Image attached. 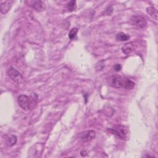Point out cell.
Segmentation results:
<instances>
[{"label":"cell","instance_id":"1","mask_svg":"<svg viewBox=\"0 0 158 158\" xmlns=\"http://www.w3.org/2000/svg\"><path fill=\"white\" fill-rule=\"evenodd\" d=\"M112 134L116 135L119 138L123 140H127L129 138V130L128 128L125 125H117L112 128L108 129Z\"/></svg>","mask_w":158,"mask_h":158},{"label":"cell","instance_id":"2","mask_svg":"<svg viewBox=\"0 0 158 158\" xmlns=\"http://www.w3.org/2000/svg\"><path fill=\"white\" fill-rule=\"evenodd\" d=\"M124 79L125 78L120 75H114L108 78V83L110 86L115 88H122L123 86Z\"/></svg>","mask_w":158,"mask_h":158},{"label":"cell","instance_id":"3","mask_svg":"<svg viewBox=\"0 0 158 158\" xmlns=\"http://www.w3.org/2000/svg\"><path fill=\"white\" fill-rule=\"evenodd\" d=\"M130 23L138 28H143L147 25V22L144 17L141 15H133L130 19Z\"/></svg>","mask_w":158,"mask_h":158},{"label":"cell","instance_id":"4","mask_svg":"<svg viewBox=\"0 0 158 158\" xmlns=\"http://www.w3.org/2000/svg\"><path fill=\"white\" fill-rule=\"evenodd\" d=\"M7 74L14 81L17 83H20L23 81V77L22 74L12 67H10L8 69L7 71Z\"/></svg>","mask_w":158,"mask_h":158},{"label":"cell","instance_id":"5","mask_svg":"<svg viewBox=\"0 0 158 158\" xmlns=\"http://www.w3.org/2000/svg\"><path fill=\"white\" fill-rule=\"evenodd\" d=\"M96 137V132L94 130H86L78 134L79 139L83 142H88Z\"/></svg>","mask_w":158,"mask_h":158},{"label":"cell","instance_id":"6","mask_svg":"<svg viewBox=\"0 0 158 158\" xmlns=\"http://www.w3.org/2000/svg\"><path fill=\"white\" fill-rule=\"evenodd\" d=\"M18 103L20 107L24 110H27L31 105V99L27 95H20L17 98Z\"/></svg>","mask_w":158,"mask_h":158},{"label":"cell","instance_id":"7","mask_svg":"<svg viewBox=\"0 0 158 158\" xmlns=\"http://www.w3.org/2000/svg\"><path fill=\"white\" fill-rule=\"evenodd\" d=\"M43 149V144H36L35 145H33V147L31 148L30 151L29 152V154H30V157H36L40 156V154H41Z\"/></svg>","mask_w":158,"mask_h":158},{"label":"cell","instance_id":"8","mask_svg":"<svg viewBox=\"0 0 158 158\" xmlns=\"http://www.w3.org/2000/svg\"><path fill=\"white\" fill-rule=\"evenodd\" d=\"M136 49V44L133 42H130L126 43L122 48V51L125 54H129L133 52Z\"/></svg>","mask_w":158,"mask_h":158},{"label":"cell","instance_id":"9","mask_svg":"<svg viewBox=\"0 0 158 158\" xmlns=\"http://www.w3.org/2000/svg\"><path fill=\"white\" fill-rule=\"evenodd\" d=\"M13 2H14L13 1H1V6H1V12L4 14H6L10 9Z\"/></svg>","mask_w":158,"mask_h":158},{"label":"cell","instance_id":"10","mask_svg":"<svg viewBox=\"0 0 158 158\" xmlns=\"http://www.w3.org/2000/svg\"><path fill=\"white\" fill-rule=\"evenodd\" d=\"M44 3L41 1H30V6L37 11H41L44 9Z\"/></svg>","mask_w":158,"mask_h":158},{"label":"cell","instance_id":"11","mask_svg":"<svg viewBox=\"0 0 158 158\" xmlns=\"http://www.w3.org/2000/svg\"><path fill=\"white\" fill-rule=\"evenodd\" d=\"M146 12L154 19H155L156 20H157V11L156 8H154V7H152V6L148 7L146 9Z\"/></svg>","mask_w":158,"mask_h":158},{"label":"cell","instance_id":"12","mask_svg":"<svg viewBox=\"0 0 158 158\" xmlns=\"http://www.w3.org/2000/svg\"><path fill=\"white\" fill-rule=\"evenodd\" d=\"M135 83L130 80V79L128 78H125L124 79V83H123V88H124L126 89H132L135 87Z\"/></svg>","mask_w":158,"mask_h":158},{"label":"cell","instance_id":"13","mask_svg":"<svg viewBox=\"0 0 158 158\" xmlns=\"http://www.w3.org/2000/svg\"><path fill=\"white\" fill-rule=\"evenodd\" d=\"M17 141V136L15 135H10L7 137L6 138V144L8 146H13L14 144H16Z\"/></svg>","mask_w":158,"mask_h":158},{"label":"cell","instance_id":"14","mask_svg":"<svg viewBox=\"0 0 158 158\" xmlns=\"http://www.w3.org/2000/svg\"><path fill=\"white\" fill-rule=\"evenodd\" d=\"M130 38V36L123 32H120L116 35V40L119 41H125Z\"/></svg>","mask_w":158,"mask_h":158},{"label":"cell","instance_id":"15","mask_svg":"<svg viewBox=\"0 0 158 158\" xmlns=\"http://www.w3.org/2000/svg\"><path fill=\"white\" fill-rule=\"evenodd\" d=\"M67 9H69V10L70 11H73L76 9L77 8V3H76V1H69L67 4Z\"/></svg>","mask_w":158,"mask_h":158},{"label":"cell","instance_id":"16","mask_svg":"<svg viewBox=\"0 0 158 158\" xmlns=\"http://www.w3.org/2000/svg\"><path fill=\"white\" fill-rule=\"evenodd\" d=\"M78 29L77 28H72L69 33V38L70 40H73V38H75L78 33Z\"/></svg>","mask_w":158,"mask_h":158},{"label":"cell","instance_id":"17","mask_svg":"<svg viewBox=\"0 0 158 158\" xmlns=\"http://www.w3.org/2000/svg\"><path fill=\"white\" fill-rule=\"evenodd\" d=\"M114 70H115V71L118 72V71L120 70V69H122V66H121L120 64H115V65L114 66Z\"/></svg>","mask_w":158,"mask_h":158},{"label":"cell","instance_id":"18","mask_svg":"<svg viewBox=\"0 0 158 158\" xmlns=\"http://www.w3.org/2000/svg\"><path fill=\"white\" fill-rule=\"evenodd\" d=\"M88 151L86 150H85V149H83L80 152V154L82 157H85V156H88Z\"/></svg>","mask_w":158,"mask_h":158}]
</instances>
